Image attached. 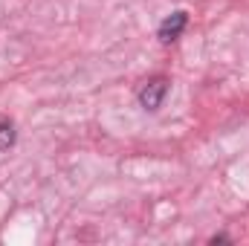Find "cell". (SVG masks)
I'll use <instances>...</instances> for the list:
<instances>
[{"mask_svg":"<svg viewBox=\"0 0 249 246\" xmlns=\"http://www.w3.org/2000/svg\"><path fill=\"white\" fill-rule=\"evenodd\" d=\"M15 142H18L15 122H9V119H0V151H9Z\"/></svg>","mask_w":249,"mask_h":246,"instance_id":"cell-3","label":"cell"},{"mask_svg":"<svg viewBox=\"0 0 249 246\" xmlns=\"http://www.w3.org/2000/svg\"><path fill=\"white\" fill-rule=\"evenodd\" d=\"M168 87H171V81H168L165 75H151L148 81H142L139 90H136V102H139V107L148 110V113H157V110L162 107L165 96H168Z\"/></svg>","mask_w":249,"mask_h":246,"instance_id":"cell-1","label":"cell"},{"mask_svg":"<svg viewBox=\"0 0 249 246\" xmlns=\"http://www.w3.org/2000/svg\"><path fill=\"white\" fill-rule=\"evenodd\" d=\"M186 26H188V12H183V9L171 12V15L162 18V23L157 26V38H160V44H174V41L186 32Z\"/></svg>","mask_w":249,"mask_h":246,"instance_id":"cell-2","label":"cell"},{"mask_svg":"<svg viewBox=\"0 0 249 246\" xmlns=\"http://www.w3.org/2000/svg\"><path fill=\"white\" fill-rule=\"evenodd\" d=\"M209 244H212V246H217V244H232V238L220 232V235H212V238H209Z\"/></svg>","mask_w":249,"mask_h":246,"instance_id":"cell-4","label":"cell"}]
</instances>
